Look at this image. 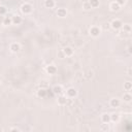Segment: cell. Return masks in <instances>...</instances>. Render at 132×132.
Returning <instances> with one entry per match:
<instances>
[{"instance_id":"obj_23","label":"cell","mask_w":132,"mask_h":132,"mask_svg":"<svg viewBox=\"0 0 132 132\" xmlns=\"http://www.w3.org/2000/svg\"><path fill=\"white\" fill-rule=\"evenodd\" d=\"M123 32H124V33H130V32H131V26H130L129 24L124 25V27H123Z\"/></svg>"},{"instance_id":"obj_30","label":"cell","mask_w":132,"mask_h":132,"mask_svg":"<svg viewBox=\"0 0 132 132\" xmlns=\"http://www.w3.org/2000/svg\"><path fill=\"white\" fill-rule=\"evenodd\" d=\"M10 131H20V129H19V128H17V127H14V128H11V129H10Z\"/></svg>"},{"instance_id":"obj_19","label":"cell","mask_w":132,"mask_h":132,"mask_svg":"<svg viewBox=\"0 0 132 132\" xmlns=\"http://www.w3.org/2000/svg\"><path fill=\"white\" fill-rule=\"evenodd\" d=\"M131 89H132V83L131 82H126L124 84V90L129 92V91H131Z\"/></svg>"},{"instance_id":"obj_16","label":"cell","mask_w":132,"mask_h":132,"mask_svg":"<svg viewBox=\"0 0 132 132\" xmlns=\"http://www.w3.org/2000/svg\"><path fill=\"white\" fill-rule=\"evenodd\" d=\"M44 6L46 8H54L55 7V1L54 0H45L44 1Z\"/></svg>"},{"instance_id":"obj_22","label":"cell","mask_w":132,"mask_h":132,"mask_svg":"<svg viewBox=\"0 0 132 132\" xmlns=\"http://www.w3.org/2000/svg\"><path fill=\"white\" fill-rule=\"evenodd\" d=\"M11 24H13L12 18H10V17H5V18H4V20H3V25L7 26V25H11Z\"/></svg>"},{"instance_id":"obj_8","label":"cell","mask_w":132,"mask_h":132,"mask_svg":"<svg viewBox=\"0 0 132 132\" xmlns=\"http://www.w3.org/2000/svg\"><path fill=\"white\" fill-rule=\"evenodd\" d=\"M67 101H68V98L66 97V95L65 96L64 95H61V96L58 97V104L61 105V106L67 104Z\"/></svg>"},{"instance_id":"obj_7","label":"cell","mask_w":132,"mask_h":132,"mask_svg":"<svg viewBox=\"0 0 132 132\" xmlns=\"http://www.w3.org/2000/svg\"><path fill=\"white\" fill-rule=\"evenodd\" d=\"M10 50L13 52V53H18L20 50H21V44L19 42H13L10 46Z\"/></svg>"},{"instance_id":"obj_3","label":"cell","mask_w":132,"mask_h":132,"mask_svg":"<svg viewBox=\"0 0 132 132\" xmlns=\"http://www.w3.org/2000/svg\"><path fill=\"white\" fill-rule=\"evenodd\" d=\"M21 12L24 14V15H29L31 14L32 12V5L30 3H24L22 6H21Z\"/></svg>"},{"instance_id":"obj_29","label":"cell","mask_w":132,"mask_h":132,"mask_svg":"<svg viewBox=\"0 0 132 132\" xmlns=\"http://www.w3.org/2000/svg\"><path fill=\"white\" fill-rule=\"evenodd\" d=\"M59 56H60V59H63V58L65 57V55H64L63 51H60V52H59Z\"/></svg>"},{"instance_id":"obj_18","label":"cell","mask_w":132,"mask_h":132,"mask_svg":"<svg viewBox=\"0 0 132 132\" xmlns=\"http://www.w3.org/2000/svg\"><path fill=\"white\" fill-rule=\"evenodd\" d=\"M119 120H120V115H118V114L110 115V122L117 123V122H119Z\"/></svg>"},{"instance_id":"obj_5","label":"cell","mask_w":132,"mask_h":132,"mask_svg":"<svg viewBox=\"0 0 132 132\" xmlns=\"http://www.w3.org/2000/svg\"><path fill=\"white\" fill-rule=\"evenodd\" d=\"M78 95V91L74 88H69L66 91V97L67 98H74Z\"/></svg>"},{"instance_id":"obj_11","label":"cell","mask_w":132,"mask_h":132,"mask_svg":"<svg viewBox=\"0 0 132 132\" xmlns=\"http://www.w3.org/2000/svg\"><path fill=\"white\" fill-rule=\"evenodd\" d=\"M120 8H121V6H120L116 1H112V2L109 4V10H110L111 12H119Z\"/></svg>"},{"instance_id":"obj_4","label":"cell","mask_w":132,"mask_h":132,"mask_svg":"<svg viewBox=\"0 0 132 132\" xmlns=\"http://www.w3.org/2000/svg\"><path fill=\"white\" fill-rule=\"evenodd\" d=\"M62 51H63L65 57H71V56H73V54H74V50H73L71 46H65Z\"/></svg>"},{"instance_id":"obj_6","label":"cell","mask_w":132,"mask_h":132,"mask_svg":"<svg viewBox=\"0 0 132 132\" xmlns=\"http://www.w3.org/2000/svg\"><path fill=\"white\" fill-rule=\"evenodd\" d=\"M109 105H110V107H112V108H117V107H119V106L121 105V100H120L119 98H112V99H110V101H109Z\"/></svg>"},{"instance_id":"obj_27","label":"cell","mask_w":132,"mask_h":132,"mask_svg":"<svg viewBox=\"0 0 132 132\" xmlns=\"http://www.w3.org/2000/svg\"><path fill=\"white\" fill-rule=\"evenodd\" d=\"M116 2H117L120 6H123V5L125 4V2H126V0H116Z\"/></svg>"},{"instance_id":"obj_21","label":"cell","mask_w":132,"mask_h":132,"mask_svg":"<svg viewBox=\"0 0 132 132\" xmlns=\"http://www.w3.org/2000/svg\"><path fill=\"white\" fill-rule=\"evenodd\" d=\"M83 8H84L85 11H90V10H92V6H91V4L89 3V1H86V2L83 3Z\"/></svg>"},{"instance_id":"obj_17","label":"cell","mask_w":132,"mask_h":132,"mask_svg":"<svg viewBox=\"0 0 132 132\" xmlns=\"http://www.w3.org/2000/svg\"><path fill=\"white\" fill-rule=\"evenodd\" d=\"M89 3L91 4L92 8H96V7H98V6H99L100 1H99V0H89Z\"/></svg>"},{"instance_id":"obj_15","label":"cell","mask_w":132,"mask_h":132,"mask_svg":"<svg viewBox=\"0 0 132 132\" xmlns=\"http://www.w3.org/2000/svg\"><path fill=\"white\" fill-rule=\"evenodd\" d=\"M12 21H13V24L20 25L22 23V18L20 16H14V17H12Z\"/></svg>"},{"instance_id":"obj_25","label":"cell","mask_w":132,"mask_h":132,"mask_svg":"<svg viewBox=\"0 0 132 132\" xmlns=\"http://www.w3.org/2000/svg\"><path fill=\"white\" fill-rule=\"evenodd\" d=\"M101 130H103V131H109V126H108V124L103 123L102 126H101Z\"/></svg>"},{"instance_id":"obj_26","label":"cell","mask_w":132,"mask_h":132,"mask_svg":"<svg viewBox=\"0 0 132 132\" xmlns=\"http://www.w3.org/2000/svg\"><path fill=\"white\" fill-rule=\"evenodd\" d=\"M5 13H6V8L2 5H0V15H5Z\"/></svg>"},{"instance_id":"obj_20","label":"cell","mask_w":132,"mask_h":132,"mask_svg":"<svg viewBox=\"0 0 132 132\" xmlns=\"http://www.w3.org/2000/svg\"><path fill=\"white\" fill-rule=\"evenodd\" d=\"M45 95H46V90L45 89L41 88V89H39L37 91V96L38 97H45Z\"/></svg>"},{"instance_id":"obj_12","label":"cell","mask_w":132,"mask_h":132,"mask_svg":"<svg viewBox=\"0 0 132 132\" xmlns=\"http://www.w3.org/2000/svg\"><path fill=\"white\" fill-rule=\"evenodd\" d=\"M101 121H102V123L109 124V123H110V115H108V114H103V115L101 116Z\"/></svg>"},{"instance_id":"obj_31","label":"cell","mask_w":132,"mask_h":132,"mask_svg":"<svg viewBox=\"0 0 132 132\" xmlns=\"http://www.w3.org/2000/svg\"><path fill=\"white\" fill-rule=\"evenodd\" d=\"M128 76H131V67H128Z\"/></svg>"},{"instance_id":"obj_14","label":"cell","mask_w":132,"mask_h":132,"mask_svg":"<svg viewBox=\"0 0 132 132\" xmlns=\"http://www.w3.org/2000/svg\"><path fill=\"white\" fill-rule=\"evenodd\" d=\"M123 100L127 103H130L131 100H132V95L130 94V92H126L124 95H123Z\"/></svg>"},{"instance_id":"obj_2","label":"cell","mask_w":132,"mask_h":132,"mask_svg":"<svg viewBox=\"0 0 132 132\" xmlns=\"http://www.w3.org/2000/svg\"><path fill=\"white\" fill-rule=\"evenodd\" d=\"M89 33L93 37H98L100 35V33H101V30H100V28L98 26H92L90 28V30H89Z\"/></svg>"},{"instance_id":"obj_28","label":"cell","mask_w":132,"mask_h":132,"mask_svg":"<svg viewBox=\"0 0 132 132\" xmlns=\"http://www.w3.org/2000/svg\"><path fill=\"white\" fill-rule=\"evenodd\" d=\"M76 77H77L78 79H81V78H83V77H84V74H82V72H81V71H79V72H77Z\"/></svg>"},{"instance_id":"obj_13","label":"cell","mask_w":132,"mask_h":132,"mask_svg":"<svg viewBox=\"0 0 132 132\" xmlns=\"http://www.w3.org/2000/svg\"><path fill=\"white\" fill-rule=\"evenodd\" d=\"M46 72L50 73V74H55L57 72V68L55 65H50L46 67Z\"/></svg>"},{"instance_id":"obj_10","label":"cell","mask_w":132,"mask_h":132,"mask_svg":"<svg viewBox=\"0 0 132 132\" xmlns=\"http://www.w3.org/2000/svg\"><path fill=\"white\" fill-rule=\"evenodd\" d=\"M52 91H53V93H54V94L61 95V94L63 93V88H62V86H60V85H56V86L52 89Z\"/></svg>"},{"instance_id":"obj_24","label":"cell","mask_w":132,"mask_h":132,"mask_svg":"<svg viewBox=\"0 0 132 132\" xmlns=\"http://www.w3.org/2000/svg\"><path fill=\"white\" fill-rule=\"evenodd\" d=\"M85 76L87 77V79H88V80H91V79L94 77V71H93V70H88L87 74H85Z\"/></svg>"},{"instance_id":"obj_9","label":"cell","mask_w":132,"mask_h":132,"mask_svg":"<svg viewBox=\"0 0 132 132\" xmlns=\"http://www.w3.org/2000/svg\"><path fill=\"white\" fill-rule=\"evenodd\" d=\"M57 16L59 18H65L67 16V10L64 8V7H61V8H58L57 11Z\"/></svg>"},{"instance_id":"obj_1","label":"cell","mask_w":132,"mask_h":132,"mask_svg":"<svg viewBox=\"0 0 132 132\" xmlns=\"http://www.w3.org/2000/svg\"><path fill=\"white\" fill-rule=\"evenodd\" d=\"M109 25H110V27H111L114 30H119V29H121V28L123 27V23H122V21L119 20V19L112 20Z\"/></svg>"}]
</instances>
